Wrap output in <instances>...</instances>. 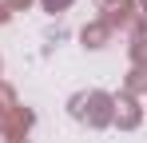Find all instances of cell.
<instances>
[{"label":"cell","instance_id":"1","mask_svg":"<svg viewBox=\"0 0 147 143\" xmlns=\"http://www.w3.org/2000/svg\"><path fill=\"white\" fill-rule=\"evenodd\" d=\"M48 4H52V8H60V4H68V0H48Z\"/></svg>","mask_w":147,"mask_h":143}]
</instances>
